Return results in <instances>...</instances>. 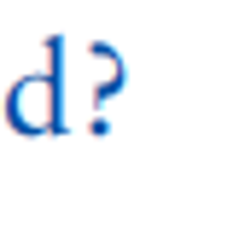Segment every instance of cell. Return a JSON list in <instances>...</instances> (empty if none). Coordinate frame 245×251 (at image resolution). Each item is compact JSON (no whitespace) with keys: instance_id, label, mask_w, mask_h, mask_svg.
<instances>
[{"instance_id":"6da1fadb","label":"cell","mask_w":245,"mask_h":251,"mask_svg":"<svg viewBox=\"0 0 245 251\" xmlns=\"http://www.w3.org/2000/svg\"><path fill=\"white\" fill-rule=\"evenodd\" d=\"M0 117L18 134H59L64 128V35H47L41 70H24L6 88Z\"/></svg>"},{"instance_id":"7a4b0ae2","label":"cell","mask_w":245,"mask_h":251,"mask_svg":"<svg viewBox=\"0 0 245 251\" xmlns=\"http://www.w3.org/2000/svg\"><path fill=\"white\" fill-rule=\"evenodd\" d=\"M88 59L99 64V82H94V111H105V100L128 82V64H122V53H117V47H105V41H94V47H88Z\"/></svg>"}]
</instances>
